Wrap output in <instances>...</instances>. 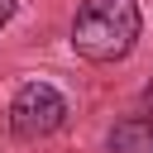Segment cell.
Listing matches in <instances>:
<instances>
[{"mask_svg": "<svg viewBox=\"0 0 153 153\" xmlns=\"http://www.w3.org/2000/svg\"><path fill=\"white\" fill-rule=\"evenodd\" d=\"M110 153H153V115L115 124V134H110Z\"/></svg>", "mask_w": 153, "mask_h": 153, "instance_id": "3", "label": "cell"}, {"mask_svg": "<svg viewBox=\"0 0 153 153\" xmlns=\"http://www.w3.org/2000/svg\"><path fill=\"white\" fill-rule=\"evenodd\" d=\"M139 5L134 0H81L72 19V48L86 62H115L139 38Z\"/></svg>", "mask_w": 153, "mask_h": 153, "instance_id": "1", "label": "cell"}, {"mask_svg": "<svg viewBox=\"0 0 153 153\" xmlns=\"http://www.w3.org/2000/svg\"><path fill=\"white\" fill-rule=\"evenodd\" d=\"M143 110H148V115H153V81H148V86H143Z\"/></svg>", "mask_w": 153, "mask_h": 153, "instance_id": "5", "label": "cell"}, {"mask_svg": "<svg viewBox=\"0 0 153 153\" xmlns=\"http://www.w3.org/2000/svg\"><path fill=\"white\" fill-rule=\"evenodd\" d=\"M10 14H14V0H0V29L10 24Z\"/></svg>", "mask_w": 153, "mask_h": 153, "instance_id": "4", "label": "cell"}, {"mask_svg": "<svg viewBox=\"0 0 153 153\" xmlns=\"http://www.w3.org/2000/svg\"><path fill=\"white\" fill-rule=\"evenodd\" d=\"M62 120H67V100L48 81H29L10 100V129L19 139H48L53 129H62Z\"/></svg>", "mask_w": 153, "mask_h": 153, "instance_id": "2", "label": "cell"}]
</instances>
